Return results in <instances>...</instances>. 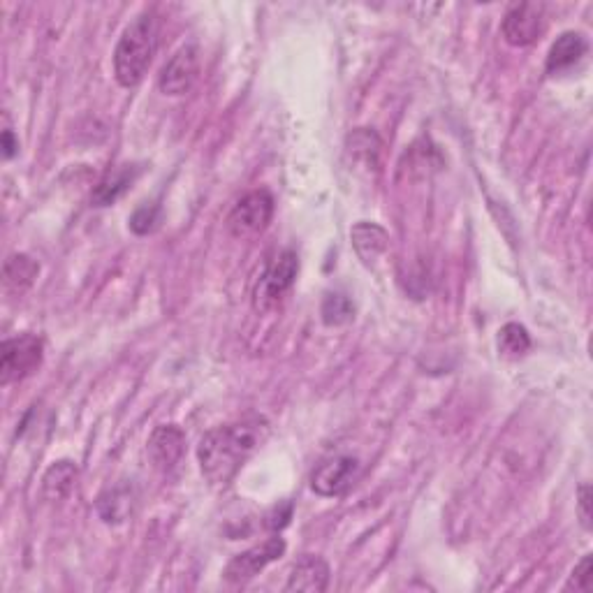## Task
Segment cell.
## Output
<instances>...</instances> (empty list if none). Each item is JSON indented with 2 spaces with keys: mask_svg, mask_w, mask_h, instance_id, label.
Segmentation results:
<instances>
[{
  "mask_svg": "<svg viewBox=\"0 0 593 593\" xmlns=\"http://www.w3.org/2000/svg\"><path fill=\"white\" fill-rule=\"evenodd\" d=\"M269 422L262 415L244 417L207 431L197 445V461L204 480L225 487L241 471V466L258 452L269 438Z\"/></svg>",
  "mask_w": 593,
  "mask_h": 593,
  "instance_id": "6da1fadb",
  "label": "cell"
},
{
  "mask_svg": "<svg viewBox=\"0 0 593 593\" xmlns=\"http://www.w3.org/2000/svg\"><path fill=\"white\" fill-rule=\"evenodd\" d=\"M158 47V17L142 12L130 21L114 49V75L123 89H135L142 82Z\"/></svg>",
  "mask_w": 593,
  "mask_h": 593,
  "instance_id": "7a4b0ae2",
  "label": "cell"
},
{
  "mask_svg": "<svg viewBox=\"0 0 593 593\" xmlns=\"http://www.w3.org/2000/svg\"><path fill=\"white\" fill-rule=\"evenodd\" d=\"M45 360V343L35 334H19L0 346V385L21 383L33 376Z\"/></svg>",
  "mask_w": 593,
  "mask_h": 593,
  "instance_id": "3957f363",
  "label": "cell"
},
{
  "mask_svg": "<svg viewBox=\"0 0 593 593\" xmlns=\"http://www.w3.org/2000/svg\"><path fill=\"white\" fill-rule=\"evenodd\" d=\"M299 272V258L295 251H281L269 262L265 274L260 276L258 285L253 290V309L255 313H267L281 304Z\"/></svg>",
  "mask_w": 593,
  "mask_h": 593,
  "instance_id": "277c9868",
  "label": "cell"
},
{
  "mask_svg": "<svg viewBox=\"0 0 593 593\" xmlns=\"http://www.w3.org/2000/svg\"><path fill=\"white\" fill-rule=\"evenodd\" d=\"M274 218V197L269 190H251L234 204L228 216V232L234 239H253L269 228Z\"/></svg>",
  "mask_w": 593,
  "mask_h": 593,
  "instance_id": "5b68a950",
  "label": "cell"
},
{
  "mask_svg": "<svg viewBox=\"0 0 593 593\" xmlns=\"http://www.w3.org/2000/svg\"><path fill=\"white\" fill-rule=\"evenodd\" d=\"M360 473H362V464L357 457H350V455L327 457L313 468L311 489L318 496L334 499V496L346 494L348 489L355 485L357 478H360Z\"/></svg>",
  "mask_w": 593,
  "mask_h": 593,
  "instance_id": "8992f818",
  "label": "cell"
},
{
  "mask_svg": "<svg viewBox=\"0 0 593 593\" xmlns=\"http://www.w3.org/2000/svg\"><path fill=\"white\" fill-rule=\"evenodd\" d=\"M285 554V540L281 536L267 538L265 543L255 545L246 552L232 556L228 566L223 570V580L230 584H246L253 577H258L269 563H274Z\"/></svg>",
  "mask_w": 593,
  "mask_h": 593,
  "instance_id": "52a82bcc",
  "label": "cell"
},
{
  "mask_svg": "<svg viewBox=\"0 0 593 593\" xmlns=\"http://www.w3.org/2000/svg\"><path fill=\"white\" fill-rule=\"evenodd\" d=\"M545 17L543 7L536 3H519L510 7L503 17L501 33L508 45L512 47H529L543 35Z\"/></svg>",
  "mask_w": 593,
  "mask_h": 593,
  "instance_id": "ba28073f",
  "label": "cell"
},
{
  "mask_svg": "<svg viewBox=\"0 0 593 593\" xmlns=\"http://www.w3.org/2000/svg\"><path fill=\"white\" fill-rule=\"evenodd\" d=\"M197 75H200V54H197V47L186 45L160 70L158 89L165 95H174V98L186 95L195 86Z\"/></svg>",
  "mask_w": 593,
  "mask_h": 593,
  "instance_id": "9c48e42d",
  "label": "cell"
},
{
  "mask_svg": "<svg viewBox=\"0 0 593 593\" xmlns=\"http://www.w3.org/2000/svg\"><path fill=\"white\" fill-rule=\"evenodd\" d=\"M183 452H186V434L177 424H160L153 429L149 443H146L151 466L160 473H172L181 464Z\"/></svg>",
  "mask_w": 593,
  "mask_h": 593,
  "instance_id": "30bf717a",
  "label": "cell"
},
{
  "mask_svg": "<svg viewBox=\"0 0 593 593\" xmlns=\"http://www.w3.org/2000/svg\"><path fill=\"white\" fill-rule=\"evenodd\" d=\"M329 587V566L316 554H304L292 566L285 591L290 593H322Z\"/></svg>",
  "mask_w": 593,
  "mask_h": 593,
  "instance_id": "8fae6325",
  "label": "cell"
},
{
  "mask_svg": "<svg viewBox=\"0 0 593 593\" xmlns=\"http://www.w3.org/2000/svg\"><path fill=\"white\" fill-rule=\"evenodd\" d=\"M589 51V42L582 33L566 31L561 33L547 54V72L549 75H559L566 72L582 61Z\"/></svg>",
  "mask_w": 593,
  "mask_h": 593,
  "instance_id": "7c38bea8",
  "label": "cell"
},
{
  "mask_svg": "<svg viewBox=\"0 0 593 593\" xmlns=\"http://www.w3.org/2000/svg\"><path fill=\"white\" fill-rule=\"evenodd\" d=\"M139 174H142V167L137 165H121L116 167L114 172L105 174V179L95 186L91 195L93 207H109V204H114L119 197H123L130 188H133V183L139 179Z\"/></svg>",
  "mask_w": 593,
  "mask_h": 593,
  "instance_id": "4fadbf2b",
  "label": "cell"
},
{
  "mask_svg": "<svg viewBox=\"0 0 593 593\" xmlns=\"http://www.w3.org/2000/svg\"><path fill=\"white\" fill-rule=\"evenodd\" d=\"M350 239H353L355 253L360 255L364 265H373L390 248V234L380 228V225L369 221L355 223L353 230H350Z\"/></svg>",
  "mask_w": 593,
  "mask_h": 593,
  "instance_id": "5bb4252c",
  "label": "cell"
},
{
  "mask_svg": "<svg viewBox=\"0 0 593 593\" xmlns=\"http://www.w3.org/2000/svg\"><path fill=\"white\" fill-rule=\"evenodd\" d=\"M79 468L75 461L61 459L47 468L45 478H42V494L47 501H63L72 494L77 487Z\"/></svg>",
  "mask_w": 593,
  "mask_h": 593,
  "instance_id": "9a60e30c",
  "label": "cell"
},
{
  "mask_svg": "<svg viewBox=\"0 0 593 593\" xmlns=\"http://www.w3.org/2000/svg\"><path fill=\"white\" fill-rule=\"evenodd\" d=\"M98 515L102 517L105 524H123L126 519L133 515L135 508V492L133 487L119 485L114 489H107L105 494L98 499Z\"/></svg>",
  "mask_w": 593,
  "mask_h": 593,
  "instance_id": "2e32d148",
  "label": "cell"
},
{
  "mask_svg": "<svg viewBox=\"0 0 593 593\" xmlns=\"http://www.w3.org/2000/svg\"><path fill=\"white\" fill-rule=\"evenodd\" d=\"M380 153H383V142L380 137L369 128H357L353 135L348 137V156L353 158L357 167L364 170H378Z\"/></svg>",
  "mask_w": 593,
  "mask_h": 593,
  "instance_id": "e0dca14e",
  "label": "cell"
},
{
  "mask_svg": "<svg viewBox=\"0 0 593 593\" xmlns=\"http://www.w3.org/2000/svg\"><path fill=\"white\" fill-rule=\"evenodd\" d=\"M38 274H40V265L31 258V255L14 253L5 260L3 278H5L7 290H14V292L28 290L35 283Z\"/></svg>",
  "mask_w": 593,
  "mask_h": 593,
  "instance_id": "ac0fdd59",
  "label": "cell"
},
{
  "mask_svg": "<svg viewBox=\"0 0 593 593\" xmlns=\"http://www.w3.org/2000/svg\"><path fill=\"white\" fill-rule=\"evenodd\" d=\"M531 350V336L524 325L508 322L499 329V353L508 360H519Z\"/></svg>",
  "mask_w": 593,
  "mask_h": 593,
  "instance_id": "d6986e66",
  "label": "cell"
},
{
  "mask_svg": "<svg viewBox=\"0 0 593 593\" xmlns=\"http://www.w3.org/2000/svg\"><path fill=\"white\" fill-rule=\"evenodd\" d=\"M355 306L350 302L348 295H341V292H327L325 299H322V322L329 327L346 325V322L353 320Z\"/></svg>",
  "mask_w": 593,
  "mask_h": 593,
  "instance_id": "ffe728a7",
  "label": "cell"
},
{
  "mask_svg": "<svg viewBox=\"0 0 593 593\" xmlns=\"http://www.w3.org/2000/svg\"><path fill=\"white\" fill-rule=\"evenodd\" d=\"M160 225V207L158 204H142L133 216H130V230L135 234H151Z\"/></svg>",
  "mask_w": 593,
  "mask_h": 593,
  "instance_id": "44dd1931",
  "label": "cell"
},
{
  "mask_svg": "<svg viewBox=\"0 0 593 593\" xmlns=\"http://www.w3.org/2000/svg\"><path fill=\"white\" fill-rule=\"evenodd\" d=\"M568 591H580V593H591L593 591V559L591 554L584 556V559L573 568V573L568 577L566 584Z\"/></svg>",
  "mask_w": 593,
  "mask_h": 593,
  "instance_id": "7402d4cb",
  "label": "cell"
},
{
  "mask_svg": "<svg viewBox=\"0 0 593 593\" xmlns=\"http://www.w3.org/2000/svg\"><path fill=\"white\" fill-rule=\"evenodd\" d=\"M577 517H580L582 526L591 531V487L582 485L577 489Z\"/></svg>",
  "mask_w": 593,
  "mask_h": 593,
  "instance_id": "603a6c76",
  "label": "cell"
},
{
  "mask_svg": "<svg viewBox=\"0 0 593 593\" xmlns=\"http://www.w3.org/2000/svg\"><path fill=\"white\" fill-rule=\"evenodd\" d=\"M290 517H292V503L278 505V508H274L272 515H269L267 526H269V529H274V531H281L283 526H288Z\"/></svg>",
  "mask_w": 593,
  "mask_h": 593,
  "instance_id": "cb8c5ba5",
  "label": "cell"
},
{
  "mask_svg": "<svg viewBox=\"0 0 593 593\" xmlns=\"http://www.w3.org/2000/svg\"><path fill=\"white\" fill-rule=\"evenodd\" d=\"M19 153V139H14L12 128H5L3 130V156L5 160L14 158Z\"/></svg>",
  "mask_w": 593,
  "mask_h": 593,
  "instance_id": "d4e9b609",
  "label": "cell"
}]
</instances>
